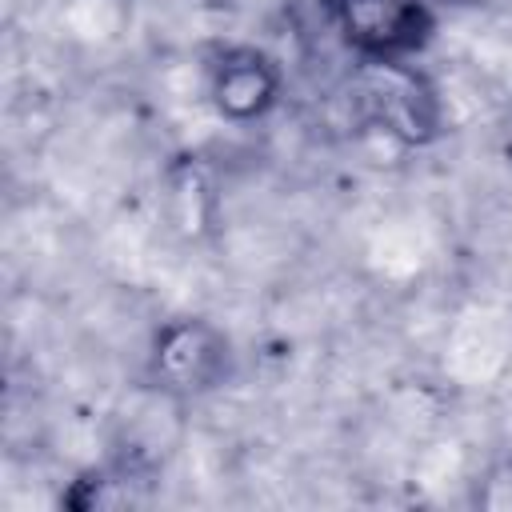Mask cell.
Wrapping results in <instances>:
<instances>
[{
	"mask_svg": "<svg viewBox=\"0 0 512 512\" xmlns=\"http://www.w3.org/2000/svg\"><path fill=\"white\" fill-rule=\"evenodd\" d=\"M336 36L360 64L416 60L436 32L432 0H320Z\"/></svg>",
	"mask_w": 512,
	"mask_h": 512,
	"instance_id": "obj_3",
	"label": "cell"
},
{
	"mask_svg": "<svg viewBox=\"0 0 512 512\" xmlns=\"http://www.w3.org/2000/svg\"><path fill=\"white\" fill-rule=\"evenodd\" d=\"M472 504L484 512H512V452L484 468L472 488Z\"/></svg>",
	"mask_w": 512,
	"mask_h": 512,
	"instance_id": "obj_6",
	"label": "cell"
},
{
	"mask_svg": "<svg viewBox=\"0 0 512 512\" xmlns=\"http://www.w3.org/2000/svg\"><path fill=\"white\" fill-rule=\"evenodd\" d=\"M232 376H236L232 336L208 316H172L148 340L144 384L160 388L180 404H196L220 392Z\"/></svg>",
	"mask_w": 512,
	"mask_h": 512,
	"instance_id": "obj_1",
	"label": "cell"
},
{
	"mask_svg": "<svg viewBox=\"0 0 512 512\" xmlns=\"http://www.w3.org/2000/svg\"><path fill=\"white\" fill-rule=\"evenodd\" d=\"M184 408L180 400L164 396L160 388L144 384L128 396L124 412L116 416V440H112V468L128 480L140 484L164 468V460L176 452L180 432H184Z\"/></svg>",
	"mask_w": 512,
	"mask_h": 512,
	"instance_id": "obj_4",
	"label": "cell"
},
{
	"mask_svg": "<svg viewBox=\"0 0 512 512\" xmlns=\"http://www.w3.org/2000/svg\"><path fill=\"white\" fill-rule=\"evenodd\" d=\"M352 100L364 124L380 128L404 148H424L444 128V108L436 84L416 68V60L400 64H360L352 80Z\"/></svg>",
	"mask_w": 512,
	"mask_h": 512,
	"instance_id": "obj_2",
	"label": "cell"
},
{
	"mask_svg": "<svg viewBox=\"0 0 512 512\" xmlns=\"http://www.w3.org/2000/svg\"><path fill=\"white\" fill-rule=\"evenodd\" d=\"M284 96V72L260 44H228L208 64V104L220 120L248 128L260 124Z\"/></svg>",
	"mask_w": 512,
	"mask_h": 512,
	"instance_id": "obj_5",
	"label": "cell"
},
{
	"mask_svg": "<svg viewBox=\"0 0 512 512\" xmlns=\"http://www.w3.org/2000/svg\"><path fill=\"white\" fill-rule=\"evenodd\" d=\"M432 4H448V8H464V4H480V0H432Z\"/></svg>",
	"mask_w": 512,
	"mask_h": 512,
	"instance_id": "obj_7",
	"label": "cell"
}]
</instances>
